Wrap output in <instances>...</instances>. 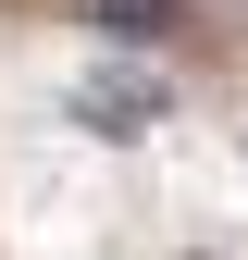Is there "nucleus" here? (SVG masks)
I'll return each mask as SVG.
<instances>
[{
	"label": "nucleus",
	"instance_id": "1",
	"mask_svg": "<svg viewBox=\"0 0 248 260\" xmlns=\"http://www.w3.org/2000/svg\"><path fill=\"white\" fill-rule=\"evenodd\" d=\"M87 124H100V137H137V124H149V100H137V87H87V100H75Z\"/></svg>",
	"mask_w": 248,
	"mask_h": 260
},
{
	"label": "nucleus",
	"instance_id": "2",
	"mask_svg": "<svg viewBox=\"0 0 248 260\" xmlns=\"http://www.w3.org/2000/svg\"><path fill=\"white\" fill-rule=\"evenodd\" d=\"M100 25H112V38H162V25H174V0H100Z\"/></svg>",
	"mask_w": 248,
	"mask_h": 260
}]
</instances>
